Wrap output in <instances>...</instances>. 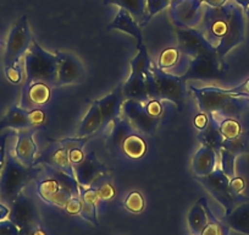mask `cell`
<instances>
[{
    "label": "cell",
    "mask_w": 249,
    "mask_h": 235,
    "mask_svg": "<svg viewBox=\"0 0 249 235\" xmlns=\"http://www.w3.org/2000/svg\"><path fill=\"white\" fill-rule=\"evenodd\" d=\"M208 115H209V123H208L207 128L199 131V134H198V140H199L200 145L213 148L217 153L221 150L224 137H222L221 133H220L219 121L215 119L213 114Z\"/></svg>",
    "instance_id": "obj_28"
},
{
    "label": "cell",
    "mask_w": 249,
    "mask_h": 235,
    "mask_svg": "<svg viewBox=\"0 0 249 235\" xmlns=\"http://www.w3.org/2000/svg\"><path fill=\"white\" fill-rule=\"evenodd\" d=\"M246 14L241 6L237 5L236 3L231 1V13H230L229 19V28L225 35V37L220 40L216 47L217 59L221 63H225V57L238 47L239 44L246 40L247 32V22H246Z\"/></svg>",
    "instance_id": "obj_8"
},
{
    "label": "cell",
    "mask_w": 249,
    "mask_h": 235,
    "mask_svg": "<svg viewBox=\"0 0 249 235\" xmlns=\"http://www.w3.org/2000/svg\"><path fill=\"white\" fill-rule=\"evenodd\" d=\"M181 55L182 53L179 52L178 48H166V49H164L160 53L157 64L158 68L165 71L169 70V69H174L178 64L179 59H181Z\"/></svg>",
    "instance_id": "obj_34"
},
{
    "label": "cell",
    "mask_w": 249,
    "mask_h": 235,
    "mask_svg": "<svg viewBox=\"0 0 249 235\" xmlns=\"http://www.w3.org/2000/svg\"><path fill=\"white\" fill-rule=\"evenodd\" d=\"M233 3H236L238 6H241V8L243 9V11H246L249 6V0H233Z\"/></svg>",
    "instance_id": "obj_53"
},
{
    "label": "cell",
    "mask_w": 249,
    "mask_h": 235,
    "mask_svg": "<svg viewBox=\"0 0 249 235\" xmlns=\"http://www.w3.org/2000/svg\"><path fill=\"white\" fill-rule=\"evenodd\" d=\"M137 54L131 60V73L126 82L122 83L124 99H136L145 103L148 97L145 88V76L150 71L152 60L145 44L137 45Z\"/></svg>",
    "instance_id": "obj_3"
},
{
    "label": "cell",
    "mask_w": 249,
    "mask_h": 235,
    "mask_svg": "<svg viewBox=\"0 0 249 235\" xmlns=\"http://www.w3.org/2000/svg\"><path fill=\"white\" fill-rule=\"evenodd\" d=\"M205 208H207L209 222H208L207 227L203 229V232L200 233V235H229L231 229L224 222H220V220L216 219V217L213 215L212 210L209 208L208 203L205 205Z\"/></svg>",
    "instance_id": "obj_35"
},
{
    "label": "cell",
    "mask_w": 249,
    "mask_h": 235,
    "mask_svg": "<svg viewBox=\"0 0 249 235\" xmlns=\"http://www.w3.org/2000/svg\"><path fill=\"white\" fill-rule=\"evenodd\" d=\"M244 14H246V18L249 19V6H248V9H247V10L244 11Z\"/></svg>",
    "instance_id": "obj_54"
},
{
    "label": "cell",
    "mask_w": 249,
    "mask_h": 235,
    "mask_svg": "<svg viewBox=\"0 0 249 235\" xmlns=\"http://www.w3.org/2000/svg\"><path fill=\"white\" fill-rule=\"evenodd\" d=\"M26 235H47V233L44 232V229L42 228V225H38L35 229H32L31 232H28Z\"/></svg>",
    "instance_id": "obj_52"
},
{
    "label": "cell",
    "mask_w": 249,
    "mask_h": 235,
    "mask_svg": "<svg viewBox=\"0 0 249 235\" xmlns=\"http://www.w3.org/2000/svg\"><path fill=\"white\" fill-rule=\"evenodd\" d=\"M0 235H21L18 228L8 218L0 220Z\"/></svg>",
    "instance_id": "obj_45"
},
{
    "label": "cell",
    "mask_w": 249,
    "mask_h": 235,
    "mask_svg": "<svg viewBox=\"0 0 249 235\" xmlns=\"http://www.w3.org/2000/svg\"><path fill=\"white\" fill-rule=\"evenodd\" d=\"M104 4L117 5L124 9L135 18L138 25H141L145 18V0H104Z\"/></svg>",
    "instance_id": "obj_32"
},
{
    "label": "cell",
    "mask_w": 249,
    "mask_h": 235,
    "mask_svg": "<svg viewBox=\"0 0 249 235\" xmlns=\"http://www.w3.org/2000/svg\"><path fill=\"white\" fill-rule=\"evenodd\" d=\"M30 118H31L32 126L36 129L44 123L45 119H47V115H45L44 110L39 107V108H33V109H30Z\"/></svg>",
    "instance_id": "obj_43"
},
{
    "label": "cell",
    "mask_w": 249,
    "mask_h": 235,
    "mask_svg": "<svg viewBox=\"0 0 249 235\" xmlns=\"http://www.w3.org/2000/svg\"><path fill=\"white\" fill-rule=\"evenodd\" d=\"M52 86L44 82H35L27 87H22L20 107L27 110L43 107L52 98Z\"/></svg>",
    "instance_id": "obj_21"
},
{
    "label": "cell",
    "mask_w": 249,
    "mask_h": 235,
    "mask_svg": "<svg viewBox=\"0 0 249 235\" xmlns=\"http://www.w3.org/2000/svg\"><path fill=\"white\" fill-rule=\"evenodd\" d=\"M107 30L112 31H121V32L127 33L131 37L135 38L137 40V45L144 44L143 43V36H142V30H141L140 25H138L137 21L135 20L132 15L130 13L124 10V9L120 8L119 13L115 16L114 20L107 25Z\"/></svg>",
    "instance_id": "obj_22"
},
{
    "label": "cell",
    "mask_w": 249,
    "mask_h": 235,
    "mask_svg": "<svg viewBox=\"0 0 249 235\" xmlns=\"http://www.w3.org/2000/svg\"><path fill=\"white\" fill-rule=\"evenodd\" d=\"M229 0H203V4L208 6H212V8H222L224 5H226Z\"/></svg>",
    "instance_id": "obj_50"
},
{
    "label": "cell",
    "mask_w": 249,
    "mask_h": 235,
    "mask_svg": "<svg viewBox=\"0 0 249 235\" xmlns=\"http://www.w3.org/2000/svg\"><path fill=\"white\" fill-rule=\"evenodd\" d=\"M207 203V198L200 197L187 215V224L192 235H200L209 222L207 208H205Z\"/></svg>",
    "instance_id": "obj_27"
},
{
    "label": "cell",
    "mask_w": 249,
    "mask_h": 235,
    "mask_svg": "<svg viewBox=\"0 0 249 235\" xmlns=\"http://www.w3.org/2000/svg\"><path fill=\"white\" fill-rule=\"evenodd\" d=\"M122 114L135 128L147 135H154L160 124V119L152 118L145 110L144 104L136 99H124L122 103Z\"/></svg>",
    "instance_id": "obj_13"
},
{
    "label": "cell",
    "mask_w": 249,
    "mask_h": 235,
    "mask_svg": "<svg viewBox=\"0 0 249 235\" xmlns=\"http://www.w3.org/2000/svg\"><path fill=\"white\" fill-rule=\"evenodd\" d=\"M80 215L83 219H86L87 222L95 225V227H99V222H98L97 217V205H93V203L82 201V208H81Z\"/></svg>",
    "instance_id": "obj_40"
},
{
    "label": "cell",
    "mask_w": 249,
    "mask_h": 235,
    "mask_svg": "<svg viewBox=\"0 0 249 235\" xmlns=\"http://www.w3.org/2000/svg\"><path fill=\"white\" fill-rule=\"evenodd\" d=\"M81 208H82V200H81L80 196H77V197L70 198V201L66 203L64 210H65V212L68 213V215H80Z\"/></svg>",
    "instance_id": "obj_44"
},
{
    "label": "cell",
    "mask_w": 249,
    "mask_h": 235,
    "mask_svg": "<svg viewBox=\"0 0 249 235\" xmlns=\"http://www.w3.org/2000/svg\"><path fill=\"white\" fill-rule=\"evenodd\" d=\"M227 65L217 59V55L202 54L190 59L182 78L188 80H217L227 71Z\"/></svg>",
    "instance_id": "obj_9"
},
{
    "label": "cell",
    "mask_w": 249,
    "mask_h": 235,
    "mask_svg": "<svg viewBox=\"0 0 249 235\" xmlns=\"http://www.w3.org/2000/svg\"><path fill=\"white\" fill-rule=\"evenodd\" d=\"M225 150L230 151L233 155H236L237 157L244 153L249 152V129L248 130L242 131L241 135H238L237 137L231 138V140H224L222 142V147Z\"/></svg>",
    "instance_id": "obj_33"
},
{
    "label": "cell",
    "mask_w": 249,
    "mask_h": 235,
    "mask_svg": "<svg viewBox=\"0 0 249 235\" xmlns=\"http://www.w3.org/2000/svg\"><path fill=\"white\" fill-rule=\"evenodd\" d=\"M109 167L98 159L94 152H89L85 156V159L73 167L76 180L80 188H89L94 184V181L102 175L109 172Z\"/></svg>",
    "instance_id": "obj_17"
},
{
    "label": "cell",
    "mask_w": 249,
    "mask_h": 235,
    "mask_svg": "<svg viewBox=\"0 0 249 235\" xmlns=\"http://www.w3.org/2000/svg\"><path fill=\"white\" fill-rule=\"evenodd\" d=\"M217 167V153L213 148L200 146L193 156L192 168L196 176H207Z\"/></svg>",
    "instance_id": "obj_24"
},
{
    "label": "cell",
    "mask_w": 249,
    "mask_h": 235,
    "mask_svg": "<svg viewBox=\"0 0 249 235\" xmlns=\"http://www.w3.org/2000/svg\"><path fill=\"white\" fill-rule=\"evenodd\" d=\"M227 92L236 98H247L249 100V78L233 88H226Z\"/></svg>",
    "instance_id": "obj_42"
},
{
    "label": "cell",
    "mask_w": 249,
    "mask_h": 235,
    "mask_svg": "<svg viewBox=\"0 0 249 235\" xmlns=\"http://www.w3.org/2000/svg\"><path fill=\"white\" fill-rule=\"evenodd\" d=\"M196 180L204 186L205 190L225 208V215L231 212L238 203L247 201L243 196H236L230 190V178L216 167V169L207 176H196Z\"/></svg>",
    "instance_id": "obj_6"
},
{
    "label": "cell",
    "mask_w": 249,
    "mask_h": 235,
    "mask_svg": "<svg viewBox=\"0 0 249 235\" xmlns=\"http://www.w3.org/2000/svg\"><path fill=\"white\" fill-rule=\"evenodd\" d=\"M23 129H35L31 123L30 110L14 104L5 117L0 120V133L4 130H23Z\"/></svg>",
    "instance_id": "obj_23"
},
{
    "label": "cell",
    "mask_w": 249,
    "mask_h": 235,
    "mask_svg": "<svg viewBox=\"0 0 249 235\" xmlns=\"http://www.w3.org/2000/svg\"><path fill=\"white\" fill-rule=\"evenodd\" d=\"M231 13V1H227L222 8H212L204 4L203 18L199 23V31L204 37L217 47L220 40L225 37L229 28V19Z\"/></svg>",
    "instance_id": "obj_7"
},
{
    "label": "cell",
    "mask_w": 249,
    "mask_h": 235,
    "mask_svg": "<svg viewBox=\"0 0 249 235\" xmlns=\"http://www.w3.org/2000/svg\"><path fill=\"white\" fill-rule=\"evenodd\" d=\"M36 167L39 165H47V167L54 168V169L62 170V172L73 174V167L69 158V151L65 146L60 145L57 141H55V145L49 146L43 153H40L35 160Z\"/></svg>",
    "instance_id": "obj_18"
},
{
    "label": "cell",
    "mask_w": 249,
    "mask_h": 235,
    "mask_svg": "<svg viewBox=\"0 0 249 235\" xmlns=\"http://www.w3.org/2000/svg\"><path fill=\"white\" fill-rule=\"evenodd\" d=\"M109 126H111L107 140V146L109 148H115L121 146L122 141L127 137L128 135H131V134L136 131L135 128L131 125L130 121H128L124 117L116 119V120L112 121ZM109 126H107V128H109Z\"/></svg>",
    "instance_id": "obj_29"
},
{
    "label": "cell",
    "mask_w": 249,
    "mask_h": 235,
    "mask_svg": "<svg viewBox=\"0 0 249 235\" xmlns=\"http://www.w3.org/2000/svg\"><path fill=\"white\" fill-rule=\"evenodd\" d=\"M121 150L131 159H140L147 153V143L135 131L122 141Z\"/></svg>",
    "instance_id": "obj_30"
},
{
    "label": "cell",
    "mask_w": 249,
    "mask_h": 235,
    "mask_svg": "<svg viewBox=\"0 0 249 235\" xmlns=\"http://www.w3.org/2000/svg\"><path fill=\"white\" fill-rule=\"evenodd\" d=\"M204 11L200 0H178L170 5V18L177 28H197Z\"/></svg>",
    "instance_id": "obj_12"
},
{
    "label": "cell",
    "mask_w": 249,
    "mask_h": 235,
    "mask_svg": "<svg viewBox=\"0 0 249 235\" xmlns=\"http://www.w3.org/2000/svg\"><path fill=\"white\" fill-rule=\"evenodd\" d=\"M246 188V184H244V180L241 178V176H233V178L230 179V190L233 195L236 196H242V191Z\"/></svg>",
    "instance_id": "obj_47"
},
{
    "label": "cell",
    "mask_w": 249,
    "mask_h": 235,
    "mask_svg": "<svg viewBox=\"0 0 249 235\" xmlns=\"http://www.w3.org/2000/svg\"><path fill=\"white\" fill-rule=\"evenodd\" d=\"M219 128L224 140H231V138L237 137L243 131L238 119H234V118H225V119L219 120Z\"/></svg>",
    "instance_id": "obj_36"
},
{
    "label": "cell",
    "mask_w": 249,
    "mask_h": 235,
    "mask_svg": "<svg viewBox=\"0 0 249 235\" xmlns=\"http://www.w3.org/2000/svg\"><path fill=\"white\" fill-rule=\"evenodd\" d=\"M102 112L98 105L97 99L90 103V107L81 121L77 136L80 137H92L98 130L102 129Z\"/></svg>",
    "instance_id": "obj_26"
},
{
    "label": "cell",
    "mask_w": 249,
    "mask_h": 235,
    "mask_svg": "<svg viewBox=\"0 0 249 235\" xmlns=\"http://www.w3.org/2000/svg\"><path fill=\"white\" fill-rule=\"evenodd\" d=\"M60 58L59 66H57V76H56V86L55 87H61V86L75 85L81 82L85 78L86 69L80 58L73 53L69 52H57Z\"/></svg>",
    "instance_id": "obj_15"
},
{
    "label": "cell",
    "mask_w": 249,
    "mask_h": 235,
    "mask_svg": "<svg viewBox=\"0 0 249 235\" xmlns=\"http://www.w3.org/2000/svg\"><path fill=\"white\" fill-rule=\"evenodd\" d=\"M190 91L197 100L199 112L213 114L222 109L225 104L233 97L226 91V88L216 87V86H207V87H196L190 86Z\"/></svg>",
    "instance_id": "obj_14"
},
{
    "label": "cell",
    "mask_w": 249,
    "mask_h": 235,
    "mask_svg": "<svg viewBox=\"0 0 249 235\" xmlns=\"http://www.w3.org/2000/svg\"><path fill=\"white\" fill-rule=\"evenodd\" d=\"M5 71V76L10 82L13 83H20L22 81V70L20 69V65L16 66V68L8 69Z\"/></svg>",
    "instance_id": "obj_48"
},
{
    "label": "cell",
    "mask_w": 249,
    "mask_h": 235,
    "mask_svg": "<svg viewBox=\"0 0 249 235\" xmlns=\"http://www.w3.org/2000/svg\"><path fill=\"white\" fill-rule=\"evenodd\" d=\"M48 172V170H47ZM37 194L48 205L57 206L64 208L70 198L77 197L73 196L65 186L62 185L54 175L48 172L47 178L40 179L37 183Z\"/></svg>",
    "instance_id": "obj_16"
},
{
    "label": "cell",
    "mask_w": 249,
    "mask_h": 235,
    "mask_svg": "<svg viewBox=\"0 0 249 235\" xmlns=\"http://www.w3.org/2000/svg\"><path fill=\"white\" fill-rule=\"evenodd\" d=\"M33 42L27 16H21L9 33L4 54V70L18 66L21 58L25 57Z\"/></svg>",
    "instance_id": "obj_5"
},
{
    "label": "cell",
    "mask_w": 249,
    "mask_h": 235,
    "mask_svg": "<svg viewBox=\"0 0 249 235\" xmlns=\"http://www.w3.org/2000/svg\"><path fill=\"white\" fill-rule=\"evenodd\" d=\"M145 201L140 191H132L126 196L124 201V207L131 213H141L144 210Z\"/></svg>",
    "instance_id": "obj_39"
},
{
    "label": "cell",
    "mask_w": 249,
    "mask_h": 235,
    "mask_svg": "<svg viewBox=\"0 0 249 235\" xmlns=\"http://www.w3.org/2000/svg\"><path fill=\"white\" fill-rule=\"evenodd\" d=\"M90 137H65V138H61L57 142L60 145L65 146L69 151V158H70V162L72 164V167H75L76 164L82 162L85 159V148L86 143L88 142Z\"/></svg>",
    "instance_id": "obj_31"
},
{
    "label": "cell",
    "mask_w": 249,
    "mask_h": 235,
    "mask_svg": "<svg viewBox=\"0 0 249 235\" xmlns=\"http://www.w3.org/2000/svg\"><path fill=\"white\" fill-rule=\"evenodd\" d=\"M200 1H202V3H203V0H200Z\"/></svg>",
    "instance_id": "obj_56"
},
{
    "label": "cell",
    "mask_w": 249,
    "mask_h": 235,
    "mask_svg": "<svg viewBox=\"0 0 249 235\" xmlns=\"http://www.w3.org/2000/svg\"><path fill=\"white\" fill-rule=\"evenodd\" d=\"M161 102L162 100L160 99H148L143 104H144L145 110H147V113L150 117L155 118V119H160L162 117V113H164Z\"/></svg>",
    "instance_id": "obj_41"
},
{
    "label": "cell",
    "mask_w": 249,
    "mask_h": 235,
    "mask_svg": "<svg viewBox=\"0 0 249 235\" xmlns=\"http://www.w3.org/2000/svg\"><path fill=\"white\" fill-rule=\"evenodd\" d=\"M150 70L155 81V99L171 102L178 112H182L186 97V80L182 75H172L153 63Z\"/></svg>",
    "instance_id": "obj_4"
},
{
    "label": "cell",
    "mask_w": 249,
    "mask_h": 235,
    "mask_svg": "<svg viewBox=\"0 0 249 235\" xmlns=\"http://www.w3.org/2000/svg\"><path fill=\"white\" fill-rule=\"evenodd\" d=\"M0 172H1V169H0Z\"/></svg>",
    "instance_id": "obj_57"
},
{
    "label": "cell",
    "mask_w": 249,
    "mask_h": 235,
    "mask_svg": "<svg viewBox=\"0 0 249 235\" xmlns=\"http://www.w3.org/2000/svg\"><path fill=\"white\" fill-rule=\"evenodd\" d=\"M9 212H10V208H9V206L0 201V220L6 219L9 215Z\"/></svg>",
    "instance_id": "obj_51"
},
{
    "label": "cell",
    "mask_w": 249,
    "mask_h": 235,
    "mask_svg": "<svg viewBox=\"0 0 249 235\" xmlns=\"http://www.w3.org/2000/svg\"><path fill=\"white\" fill-rule=\"evenodd\" d=\"M97 190L99 200L109 201L115 196V189L111 184H103V185L97 186Z\"/></svg>",
    "instance_id": "obj_46"
},
{
    "label": "cell",
    "mask_w": 249,
    "mask_h": 235,
    "mask_svg": "<svg viewBox=\"0 0 249 235\" xmlns=\"http://www.w3.org/2000/svg\"><path fill=\"white\" fill-rule=\"evenodd\" d=\"M170 1H171V4H174V3H176V1H178V0H170Z\"/></svg>",
    "instance_id": "obj_55"
},
{
    "label": "cell",
    "mask_w": 249,
    "mask_h": 235,
    "mask_svg": "<svg viewBox=\"0 0 249 235\" xmlns=\"http://www.w3.org/2000/svg\"><path fill=\"white\" fill-rule=\"evenodd\" d=\"M177 48L182 55L190 59L202 54H216V47L213 45L198 28H177Z\"/></svg>",
    "instance_id": "obj_11"
},
{
    "label": "cell",
    "mask_w": 249,
    "mask_h": 235,
    "mask_svg": "<svg viewBox=\"0 0 249 235\" xmlns=\"http://www.w3.org/2000/svg\"><path fill=\"white\" fill-rule=\"evenodd\" d=\"M35 133L36 129H23L16 133L18 140L13 151L14 156L27 167H32L37 158L38 146L35 141Z\"/></svg>",
    "instance_id": "obj_20"
},
{
    "label": "cell",
    "mask_w": 249,
    "mask_h": 235,
    "mask_svg": "<svg viewBox=\"0 0 249 235\" xmlns=\"http://www.w3.org/2000/svg\"><path fill=\"white\" fill-rule=\"evenodd\" d=\"M39 168L27 167L18 162L11 150H6L4 167L0 172V201L10 206L18 198L27 184L37 176Z\"/></svg>",
    "instance_id": "obj_2"
},
{
    "label": "cell",
    "mask_w": 249,
    "mask_h": 235,
    "mask_svg": "<svg viewBox=\"0 0 249 235\" xmlns=\"http://www.w3.org/2000/svg\"><path fill=\"white\" fill-rule=\"evenodd\" d=\"M171 1L170 0H145V18L141 23V28L144 27L155 15L161 13L166 8H170Z\"/></svg>",
    "instance_id": "obj_37"
},
{
    "label": "cell",
    "mask_w": 249,
    "mask_h": 235,
    "mask_svg": "<svg viewBox=\"0 0 249 235\" xmlns=\"http://www.w3.org/2000/svg\"><path fill=\"white\" fill-rule=\"evenodd\" d=\"M222 222L239 234L249 235V200L238 203L231 212L225 215Z\"/></svg>",
    "instance_id": "obj_25"
},
{
    "label": "cell",
    "mask_w": 249,
    "mask_h": 235,
    "mask_svg": "<svg viewBox=\"0 0 249 235\" xmlns=\"http://www.w3.org/2000/svg\"><path fill=\"white\" fill-rule=\"evenodd\" d=\"M59 61L60 58L57 53L53 54L47 52L44 48L40 47L39 43H37V40L33 39L30 49L23 57V87H27L35 82H44L55 87Z\"/></svg>",
    "instance_id": "obj_1"
},
{
    "label": "cell",
    "mask_w": 249,
    "mask_h": 235,
    "mask_svg": "<svg viewBox=\"0 0 249 235\" xmlns=\"http://www.w3.org/2000/svg\"><path fill=\"white\" fill-rule=\"evenodd\" d=\"M217 156L220 157V168L222 172L229 176L230 179L236 176V159L237 156L233 155L230 151L221 148L217 152Z\"/></svg>",
    "instance_id": "obj_38"
},
{
    "label": "cell",
    "mask_w": 249,
    "mask_h": 235,
    "mask_svg": "<svg viewBox=\"0 0 249 235\" xmlns=\"http://www.w3.org/2000/svg\"><path fill=\"white\" fill-rule=\"evenodd\" d=\"M208 123H209V115H208L207 113L200 112L199 114L196 115L195 119H193V124H195V126L199 131L203 130L204 128H207Z\"/></svg>",
    "instance_id": "obj_49"
},
{
    "label": "cell",
    "mask_w": 249,
    "mask_h": 235,
    "mask_svg": "<svg viewBox=\"0 0 249 235\" xmlns=\"http://www.w3.org/2000/svg\"><path fill=\"white\" fill-rule=\"evenodd\" d=\"M124 97L122 92V83H120L115 90L107 93L105 97L97 99L98 105L102 112V128L107 129L112 121L121 118L122 112V103H124Z\"/></svg>",
    "instance_id": "obj_19"
},
{
    "label": "cell",
    "mask_w": 249,
    "mask_h": 235,
    "mask_svg": "<svg viewBox=\"0 0 249 235\" xmlns=\"http://www.w3.org/2000/svg\"><path fill=\"white\" fill-rule=\"evenodd\" d=\"M8 219L18 228L21 235H26L28 232L40 225L39 213L35 202L30 196L23 193H21L10 205Z\"/></svg>",
    "instance_id": "obj_10"
}]
</instances>
